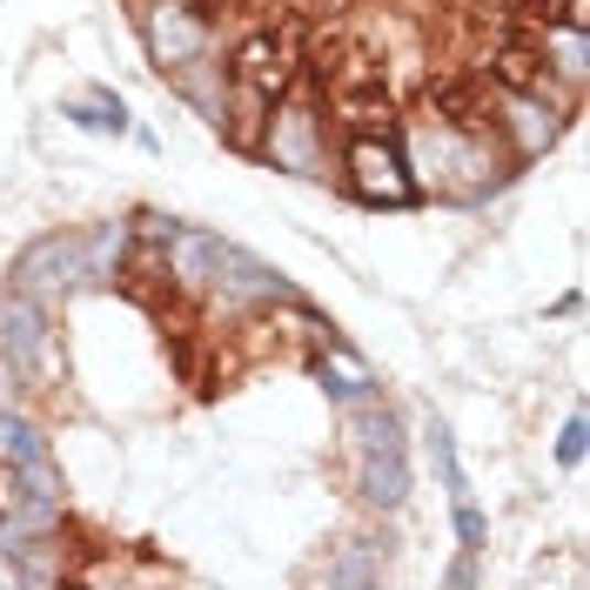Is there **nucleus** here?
<instances>
[{"mask_svg":"<svg viewBox=\"0 0 590 590\" xmlns=\"http://www.w3.org/2000/svg\"><path fill=\"white\" fill-rule=\"evenodd\" d=\"M222 262H228V242L195 235V228H175V235H168V276H175V282H189V289H215Z\"/></svg>","mask_w":590,"mask_h":590,"instance_id":"nucleus-8","label":"nucleus"},{"mask_svg":"<svg viewBox=\"0 0 590 590\" xmlns=\"http://www.w3.org/2000/svg\"><path fill=\"white\" fill-rule=\"evenodd\" d=\"M141 41H148V54H154L161 74H175V67H189L195 54H208V41H215V8H208V0H161V8L141 14Z\"/></svg>","mask_w":590,"mask_h":590,"instance_id":"nucleus-2","label":"nucleus"},{"mask_svg":"<svg viewBox=\"0 0 590 590\" xmlns=\"http://www.w3.org/2000/svg\"><path fill=\"white\" fill-rule=\"evenodd\" d=\"M0 356H8L21 376L41 369V356H47V309H41V296H28V289L0 296Z\"/></svg>","mask_w":590,"mask_h":590,"instance_id":"nucleus-7","label":"nucleus"},{"mask_svg":"<svg viewBox=\"0 0 590 590\" xmlns=\"http://www.w3.org/2000/svg\"><path fill=\"white\" fill-rule=\"evenodd\" d=\"M14 383H21V369H14L8 356H0V409H8V396H14Z\"/></svg>","mask_w":590,"mask_h":590,"instance_id":"nucleus-14","label":"nucleus"},{"mask_svg":"<svg viewBox=\"0 0 590 590\" xmlns=\"http://www.w3.org/2000/svg\"><path fill=\"white\" fill-rule=\"evenodd\" d=\"M88 282V235H41L14 262V289H74Z\"/></svg>","mask_w":590,"mask_h":590,"instance_id":"nucleus-6","label":"nucleus"},{"mask_svg":"<svg viewBox=\"0 0 590 590\" xmlns=\"http://www.w3.org/2000/svg\"><path fill=\"white\" fill-rule=\"evenodd\" d=\"M256 154H269L276 168H289V175H322V161H329V115H322V88H315V81L296 74L289 88L276 95Z\"/></svg>","mask_w":590,"mask_h":590,"instance_id":"nucleus-1","label":"nucleus"},{"mask_svg":"<svg viewBox=\"0 0 590 590\" xmlns=\"http://www.w3.org/2000/svg\"><path fill=\"white\" fill-rule=\"evenodd\" d=\"M335 108H343V121H350L356 135H389V128H396V101H389V88H383V74H369V81H343Z\"/></svg>","mask_w":590,"mask_h":590,"instance_id":"nucleus-9","label":"nucleus"},{"mask_svg":"<svg viewBox=\"0 0 590 590\" xmlns=\"http://www.w3.org/2000/svg\"><path fill=\"white\" fill-rule=\"evenodd\" d=\"M222 67H228V88H248V95L276 101L289 81H296V47H289V34L256 28V34H242V41H235V54H228Z\"/></svg>","mask_w":590,"mask_h":590,"instance_id":"nucleus-4","label":"nucleus"},{"mask_svg":"<svg viewBox=\"0 0 590 590\" xmlns=\"http://www.w3.org/2000/svg\"><path fill=\"white\" fill-rule=\"evenodd\" d=\"M490 121H496V141L511 148V161L544 154V148L557 141V128H564V115H557L550 101L537 108V95H511V88H496V95H490Z\"/></svg>","mask_w":590,"mask_h":590,"instance_id":"nucleus-5","label":"nucleus"},{"mask_svg":"<svg viewBox=\"0 0 590 590\" xmlns=\"http://www.w3.org/2000/svg\"><path fill=\"white\" fill-rule=\"evenodd\" d=\"M21 496H28V476H21L8 457H0V524H8V517L21 511Z\"/></svg>","mask_w":590,"mask_h":590,"instance_id":"nucleus-11","label":"nucleus"},{"mask_svg":"<svg viewBox=\"0 0 590 590\" xmlns=\"http://www.w3.org/2000/svg\"><path fill=\"white\" fill-rule=\"evenodd\" d=\"M403 490H409L403 450H369V463H363V496L389 511V503H403Z\"/></svg>","mask_w":590,"mask_h":590,"instance_id":"nucleus-10","label":"nucleus"},{"mask_svg":"<svg viewBox=\"0 0 590 590\" xmlns=\"http://www.w3.org/2000/svg\"><path fill=\"white\" fill-rule=\"evenodd\" d=\"M343 168H350V189L356 202H376V208H409L416 202V182H409V161L389 135H356L343 148Z\"/></svg>","mask_w":590,"mask_h":590,"instance_id":"nucleus-3","label":"nucleus"},{"mask_svg":"<svg viewBox=\"0 0 590 590\" xmlns=\"http://www.w3.org/2000/svg\"><path fill=\"white\" fill-rule=\"evenodd\" d=\"M557 463H564V470H577V463H583V423H570V430L557 437Z\"/></svg>","mask_w":590,"mask_h":590,"instance_id":"nucleus-13","label":"nucleus"},{"mask_svg":"<svg viewBox=\"0 0 590 590\" xmlns=\"http://www.w3.org/2000/svg\"><path fill=\"white\" fill-rule=\"evenodd\" d=\"M457 530H463V544H470V550L483 544V517H476V503H470V496H457Z\"/></svg>","mask_w":590,"mask_h":590,"instance_id":"nucleus-12","label":"nucleus"}]
</instances>
